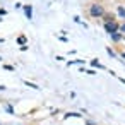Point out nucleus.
Instances as JSON below:
<instances>
[{
	"instance_id": "obj_4",
	"label": "nucleus",
	"mask_w": 125,
	"mask_h": 125,
	"mask_svg": "<svg viewBox=\"0 0 125 125\" xmlns=\"http://www.w3.org/2000/svg\"><path fill=\"white\" fill-rule=\"evenodd\" d=\"M118 14H120L122 17H125V9H123V7H118Z\"/></svg>"
},
{
	"instance_id": "obj_9",
	"label": "nucleus",
	"mask_w": 125,
	"mask_h": 125,
	"mask_svg": "<svg viewBox=\"0 0 125 125\" xmlns=\"http://www.w3.org/2000/svg\"><path fill=\"white\" fill-rule=\"evenodd\" d=\"M122 57H123V58H125V53H123V55H122Z\"/></svg>"
},
{
	"instance_id": "obj_2",
	"label": "nucleus",
	"mask_w": 125,
	"mask_h": 125,
	"mask_svg": "<svg viewBox=\"0 0 125 125\" xmlns=\"http://www.w3.org/2000/svg\"><path fill=\"white\" fill-rule=\"evenodd\" d=\"M104 28H106V31H108L110 34H113V33H115V29H116V24H110V22H106V26H104Z\"/></svg>"
},
{
	"instance_id": "obj_6",
	"label": "nucleus",
	"mask_w": 125,
	"mask_h": 125,
	"mask_svg": "<svg viewBox=\"0 0 125 125\" xmlns=\"http://www.w3.org/2000/svg\"><path fill=\"white\" fill-rule=\"evenodd\" d=\"M93 65H94V67H101V63H99L98 60H93Z\"/></svg>"
},
{
	"instance_id": "obj_1",
	"label": "nucleus",
	"mask_w": 125,
	"mask_h": 125,
	"mask_svg": "<svg viewBox=\"0 0 125 125\" xmlns=\"http://www.w3.org/2000/svg\"><path fill=\"white\" fill-rule=\"evenodd\" d=\"M91 14H93V16H101V14H103V7L93 5V7H91Z\"/></svg>"
},
{
	"instance_id": "obj_8",
	"label": "nucleus",
	"mask_w": 125,
	"mask_h": 125,
	"mask_svg": "<svg viewBox=\"0 0 125 125\" xmlns=\"http://www.w3.org/2000/svg\"><path fill=\"white\" fill-rule=\"evenodd\" d=\"M122 29H123V31H125V24H123V26H122Z\"/></svg>"
},
{
	"instance_id": "obj_5",
	"label": "nucleus",
	"mask_w": 125,
	"mask_h": 125,
	"mask_svg": "<svg viewBox=\"0 0 125 125\" xmlns=\"http://www.w3.org/2000/svg\"><path fill=\"white\" fill-rule=\"evenodd\" d=\"M111 38H113L115 41H118V40H120V34H118V33H113V34H111Z\"/></svg>"
},
{
	"instance_id": "obj_7",
	"label": "nucleus",
	"mask_w": 125,
	"mask_h": 125,
	"mask_svg": "<svg viewBox=\"0 0 125 125\" xmlns=\"http://www.w3.org/2000/svg\"><path fill=\"white\" fill-rule=\"evenodd\" d=\"M4 89H5V87H4V86H0V91H4Z\"/></svg>"
},
{
	"instance_id": "obj_3",
	"label": "nucleus",
	"mask_w": 125,
	"mask_h": 125,
	"mask_svg": "<svg viewBox=\"0 0 125 125\" xmlns=\"http://www.w3.org/2000/svg\"><path fill=\"white\" fill-rule=\"evenodd\" d=\"M24 12H26L28 19H31V17H33V9H31V5H29V7H24Z\"/></svg>"
}]
</instances>
